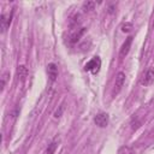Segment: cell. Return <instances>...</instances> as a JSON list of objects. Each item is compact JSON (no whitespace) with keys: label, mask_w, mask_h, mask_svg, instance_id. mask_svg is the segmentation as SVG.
Here are the masks:
<instances>
[{"label":"cell","mask_w":154,"mask_h":154,"mask_svg":"<svg viewBox=\"0 0 154 154\" xmlns=\"http://www.w3.org/2000/svg\"><path fill=\"white\" fill-rule=\"evenodd\" d=\"M47 73H48V77L52 82H54L58 77V67L54 63H51L47 65Z\"/></svg>","instance_id":"cell-7"},{"label":"cell","mask_w":154,"mask_h":154,"mask_svg":"<svg viewBox=\"0 0 154 154\" xmlns=\"http://www.w3.org/2000/svg\"><path fill=\"white\" fill-rule=\"evenodd\" d=\"M58 146H59V138L55 137V138L48 144V147H47V149H46V154H54V152H55V149L58 148Z\"/></svg>","instance_id":"cell-9"},{"label":"cell","mask_w":154,"mask_h":154,"mask_svg":"<svg viewBox=\"0 0 154 154\" xmlns=\"http://www.w3.org/2000/svg\"><path fill=\"white\" fill-rule=\"evenodd\" d=\"M131 43H132V36H129L125 40V42L123 43L122 48H120V52H119V57L120 58H124V57L128 55V53L130 51V47H131Z\"/></svg>","instance_id":"cell-5"},{"label":"cell","mask_w":154,"mask_h":154,"mask_svg":"<svg viewBox=\"0 0 154 154\" xmlns=\"http://www.w3.org/2000/svg\"><path fill=\"white\" fill-rule=\"evenodd\" d=\"M17 76H18V79L20 82H24L25 78L28 77V69L24 65H19L17 69Z\"/></svg>","instance_id":"cell-8"},{"label":"cell","mask_w":154,"mask_h":154,"mask_svg":"<svg viewBox=\"0 0 154 154\" xmlns=\"http://www.w3.org/2000/svg\"><path fill=\"white\" fill-rule=\"evenodd\" d=\"M61 111H63V106L60 107V109H59V111H57V112L54 113V117H55V118H59V117H60V114H61Z\"/></svg>","instance_id":"cell-14"},{"label":"cell","mask_w":154,"mask_h":154,"mask_svg":"<svg viewBox=\"0 0 154 154\" xmlns=\"http://www.w3.org/2000/svg\"><path fill=\"white\" fill-rule=\"evenodd\" d=\"M152 26H153V29H154V19H153V23H152Z\"/></svg>","instance_id":"cell-15"},{"label":"cell","mask_w":154,"mask_h":154,"mask_svg":"<svg viewBox=\"0 0 154 154\" xmlns=\"http://www.w3.org/2000/svg\"><path fill=\"white\" fill-rule=\"evenodd\" d=\"M108 114L107 113H99V114H96L95 116V118H94V122H95V124L97 125V126H100V128H105V126H107L108 125Z\"/></svg>","instance_id":"cell-4"},{"label":"cell","mask_w":154,"mask_h":154,"mask_svg":"<svg viewBox=\"0 0 154 154\" xmlns=\"http://www.w3.org/2000/svg\"><path fill=\"white\" fill-rule=\"evenodd\" d=\"M124 82H125V73L119 71L117 75H116V82H114V88H113V95L118 94L120 90H122V87L124 85Z\"/></svg>","instance_id":"cell-2"},{"label":"cell","mask_w":154,"mask_h":154,"mask_svg":"<svg viewBox=\"0 0 154 154\" xmlns=\"http://www.w3.org/2000/svg\"><path fill=\"white\" fill-rule=\"evenodd\" d=\"M94 6H95V2H93V1H87V2L83 4V10H84V11H91V10H94Z\"/></svg>","instance_id":"cell-11"},{"label":"cell","mask_w":154,"mask_h":154,"mask_svg":"<svg viewBox=\"0 0 154 154\" xmlns=\"http://www.w3.org/2000/svg\"><path fill=\"white\" fill-rule=\"evenodd\" d=\"M153 82H154V69L153 67H149L144 72L143 77L141 78V84L144 85V87H147V85H150Z\"/></svg>","instance_id":"cell-3"},{"label":"cell","mask_w":154,"mask_h":154,"mask_svg":"<svg viewBox=\"0 0 154 154\" xmlns=\"http://www.w3.org/2000/svg\"><path fill=\"white\" fill-rule=\"evenodd\" d=\"M100 67H101V59L99 57H94L91 60H89L84 65V70L85 71H90L94 75L100 71Z\"/></svg>","instance_id":"cell-1"},{"label":"cell","mask_w":154,"mask_h":154,"mask_svg":"<svg viewBox=\"0 0 154 154\" xmlns=\"http://www.w3.org/2000/svg\"><path fill=\"white\" fill-rule=\"evenodd\" d=\"M117 154H135V152L132 150V148L128 147V146H123L118 149V153Z\"/></svg>","instance_id":"cell-10"},{"label":"cell","mask_w":154,"mask_h":154,"mask_svg":"<svg viewBox=\"0 0 154 154\" xmlns=\"http://www.w3.org/2000/svg\"><path fill=\"white\" fill-rule=\"evenodd\" d=\"M7 77H8V73H7V72L2 75V78H1V89H4V87H5V84H6V79H7Z\"/></svg>","instance_id":"cell-13"},{"label":"cell","mask_w":154,"mask_h":154,"mask_svg":"<svg viewBox=\"0 0 154 154\" xmlns=\"http://www.w3.org/2000/svg\"><path fill=\"white\" fill-rule=\"evenodd\" d=\"M11 20H12V14L10 16H6V14H1L0 16V26H1V31L5 32L7 30V28L10 26L11 24Z\"/></svg>","instance_id":"cell-6"},{"label":"cell","mask_w":154,"mask_h":154,"mask_svg":"<svg viewBox=\"0 0 154 154\" xmlns=\"http://www.w3.org/2000/svg\"><path fill=\"white\" fill-rule=\"evenodd\" d=\"M120 29H122V31L123 32H130L131 31V29H132V24L131 23H124L122 26H120Z\"/></svg>","instance_id":"cell-12"}]
</instances>
